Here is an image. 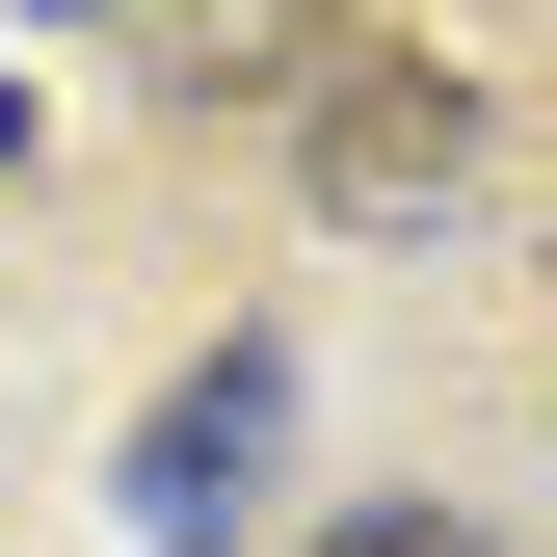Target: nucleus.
Returning <instances> with one entry per match:
<instances>
[{"mask_svg": "<svg viewBox=\"0 0 557 557\" xmlns=\"http://www.w3.org/2000/svg\"><path fill=\"white\" fill-rule=\"evenodd\" d=\"M293 186L345 239H425L451 186H478V81L451 53H319V107H293Z\"/></svg>", "mask_w": 557, "mask_h": 557, "instance_id": "f257e3e1", "label": "nucleus"}, {"mask_svg": "<svg viewBox=\"0 0 557 557\" xmlns=\"http://www.w3.org/2000/svg\"><path fill=\"white\" fill-rule=\"evenodd\" d=\"M319 557H505V531H478V505H345Z\"/></svg>", "mask_w": 557, "mask_h": 557, "instance_id": "20e7f679", "label": "nucleus"}, {"mask_svg": "<svg viewBox=\"0 0 557 557\" xmlns=\"http://www.w3.org/2000/svg\"><path fill=\"white\" fill-rule=\"evenodd\" d=\"M107 53L186 81V107H239V81H319V0H107Z\"/></svg>", "mask_w": 557, "mask_h": 557, "instance_id": "7ed1b4c3", "label": "nucleus"}, {"mask_svg": "<svg viewBox=\"0 0 557 557\" xmlns=\"http://www.w3.org/2000/svg\"><path fill=\"white\" fill-rule=\"evenodd\" d=\"M0 160H27V107H0Z\"/></svg>", "mask_w": 557, "mask_h": 557, "instance_id": "39448f33", "label": "nucleus"}, {"mask_svg": "<svg viewBox=\"0 0 557 557\" xmlns=\"http://www.w3.org/2000/svg\"><path fill=\"white\" fill-rule=\"evenodd\" d=\"M265 451H293V345H213V372L133 425V531H160V557H213V531L265 505Z\"/></svg>", "mask_w": 557, "mask_h": 557, "instance_id": "f03ea898", "label": "nucleus"}]
</instances>
